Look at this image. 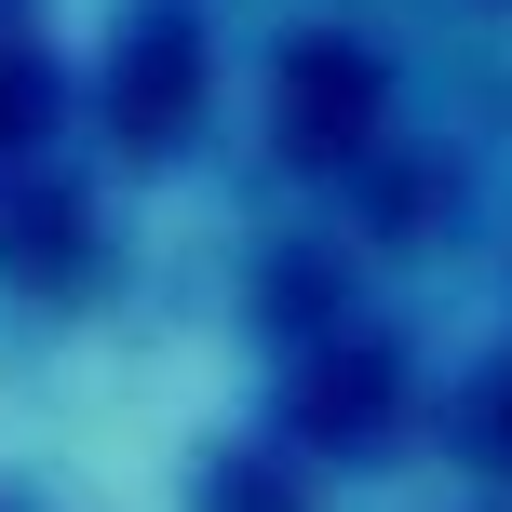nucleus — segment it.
<instances>
[{"label":"nucleus","mask_w":512,"mask_h":512,"mask_svg":"<svg viewBox=\"0 0 512 512\" xmlns=\"http://www.w3.org/2000/svg\"><path fill=\"white\" fill-rule=\"evenodd\" d=\"M297 418H310L324 445H378V418H391V351H378V337H351L337 364H310Z\"/></svg>","instance_id":"7ed1b4c3"},{"label":"nucleus","mask_w":512,"mask_h":512,"mask_svg":"<svg viewBox=\"0 0 512 512\" xmlns=\"http://www.w3.org/2000/svg\"><path fill=\"white\" fill-rule=\"evenodd\" d=\"M189 95H203V54H189L176 14H149V27L122 41V68H108V108H122L135 149H176V135H189Z\"/></svg>","instance_id":"f03ea898"},{"label":"nucleus","mask_w":512,"mask_h":512,"mask_svg":"<svg viewBox=\"0 0 512 512\" xmlns=\"http://www.w3.org/2000/svg\"><path fill=\"white\" fill-rule=\"evenodd\" d=\"M27 122H41V54L0 41V135H27Z\"/></svg>","instance_id":"20e7f679"},{"label":"nucleus","mask_w":512,"mask_h":512,"mask_svg":"<svg viewBox=\"0 0 512 512\" xmlns=\"http://www.w3.org/2000/svg\"><path fill=\"white\" fill-rule=\"evenodd\" d=\"M472 445H486V459H512V378L472 391Z\"/></svg>","instance_id":"39448f33"},{"label":"nucleus","mask_w":512,"mask_h":512,"mask_svg":"<svg viewBox=\"0 0 512 512\" xmlns=\"http://www.w3.org/2000/svg\"><path fill=\"white\" fill-rule=\"evenodd\" d=\"M364 122H378V54L364 41H297L283 54V149L297 162L364 149Z\"/></svg>","instance_id":"f257e3e1"}]
</instances>
